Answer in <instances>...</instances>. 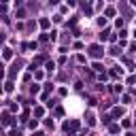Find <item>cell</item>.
Segmentation results:
<instances>
[{"instance_id": "cell-1", "label": "cell", "mask_w": 136, "mask_h": 136, "mask_svg": "<svg viewBox=\"0 0 136 136\" xmlns=\"http://www.w3.org/2000/svg\"><path fill=\"white\" fill-rule=\"evenodd\" d=\"M89 55H92V58H100V55H102V47L92 45V47H89Z\"/></svg>"}, {"instance_id": "cell-3", "label": "cell", "mask_w": 136, "mask_h": 136, "mask_svg": "<svg viewBox=\"0 0 136 136\" xmlns=\"http://www.w3.org/2000/svg\"><path fill=\"white\" fill-rule=\"evenodd\" d=\"M34 136H43V132H36V134H34Z\"/></svg>"}, {"instance_id": "cell-2", "label": "cell", "mask_w": 136, "mask_h": 136, "mask_svg": "<svg viewBox=\"0 0 136 136\" xmlns=\"http://www.w3.org/2000/svg\"><path fill=\"white\" fill-rule=\"evenodd\" d=\"M2 41H4V34H0V43H2Z\"/></svg>"}]
</instances>
